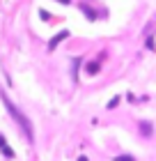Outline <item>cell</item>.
<instances>
[{
    "label": "cell",
    "mask_w": 156,
    "mask_h": 161,
    "mask_svg": "<svg viewBox=\"0 0 156 161\" xmlns=\"http://www.w3.org/2000/svg\"><path fill=\"white\" fill-rule=\"evenodd\" d=\"M0 99H3V104H5V108H7V111H9V115H12L14 120H16V124H19L21 129H23V134L28 136V141H32L35 131H32V124H30V120H28L25 115H23V113H21V111H19L16 106L12 104V101H9V97H7L5 92H0Z\"/></svg>",
    "instance_id": "1"
},
{
    "label": "cell",
    "mask_w": 156,
    "mask_h": 161,
    "mask_svg": "<svg viewBox=\"0 0 156 161\" xmlns=\"http://www.w3.org/2000/svg\"><path fill=\"white\" fill-rule=\"evenodd\" d=\"M140 134H143V138H152L154 136V124L147 122V120H140Z\"/></svg>",
    "instance_id": "2"
},
{
    "label": "cell",
    "mask_w": 156,
    "mask_h": 161,
    "mask_svg": "<svg viewBox=\"0 0 156 161\" xmlns=\"http://www.w3.org/2000/svg\"><path fill=\"white\" fill-rule=\"evenodd\" d=\"M67 37H69V32H67V30H62V32H57L55 37H53V39L48 42V51H53V48L57 46V44H60L62 39H67Z\"/></svg>",
    "instance_id": "3"
},
{
    "label": "cell",
    "mask_w": 156,
    "mask_h": 161,
    "mask_svg": "<svg viewBox=\"0 0 156 161\" xmlns=\"http://www.w3.org/2000/svg\"><path fill=\"white\" fill-rule=\"evenodd\" d=\"M99 69H101V64L96 62V60H92L90 64H87V74H92V76H94V74H99Z\"/></svg>",
    "instance_id": "4"
},
{
    "label": "cell",
    "mask_w": 156,
    "mask_h": 161,
    "mask_svg": "<svg viewBox=\"0 0 156 161\" xmlns=\"http://www.w3.org/2000/svg\"><path fill=\"white\" fill-rule=\"evenodd\" d=\"M0 152H3L7 159H14V150H12V147H7V143L3 145V147H0Z\"/></svg>",
    "instance_id": "5"
},
{
    "label": "cell",
    "mask_w": 156,
    "mask_h": 161,
    "mask_svg": "<svg viewBox=\"0 0 156 161\" xmlns=\"http://www.w3.org/2000/svg\"><path fill=\"white\" fill-rule=\"evenodd\" d=\"M115 161H136L131 154H120V157H115Z\"/></svg>",
    "instance_id": "6"
},
{
    "label": "cell",
    "mask_w": 156,
    "mask_h": 161,
    "mask_svg": "<svg viewBox=\"0 0 156 161\" xmlns=\"http://www.w3.org/2000/svg\"><path fill=\"white\" fill-rule=\"evenodd\" d=\"M117 104H120V97H115V99H113V101H110V104H108V108H115V106H117Z\"/></svg>",
    "instance_id": "7"
},
{
    "label": "cell",
    "mask_w": 156,
    "mask_h": 161,
    "mask_svg": "<svg viewBox=\"0 0 156 161\" xmlns=\"http://www.w3.org/2000/svg\"><path fill=\"white\" fill-rule=\"evenodd\" d=\"M147 48H152V51L156 48V46H154V39H152V37H149V39H147Z\"/></svg>",
    "instance_id": "8"
},
{
    "label": "cell",
    "mask_w": 156,
    "mask_h": 161,
    "mask_svg": "<svg viewBox=\"0 0 156 161\" xmlns=\"http://www.w3.org/2000/svg\"><path fill=\"white\" fill-rule=\"evenodd\" d=\"M57 3H62V5H69V3H71V0H57Z\"/></svg>",
    "instance_id": "9"
},
{
    "label": "cell",
    "mask_w": 156,
    "mask_h": 161,
    "mask_svg": "<svg viewBox=\"0 0 156 161\" xmlns=\"http://www.w3.org/2000/svg\"><path fill=\"white\" fill-rule=\"evenodd\" d=\"M78 161H87V157H78Z\"/></svg>",
    "instance_id": "10"
}]
</instances>
